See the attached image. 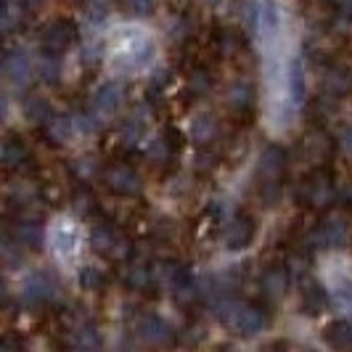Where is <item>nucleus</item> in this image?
I'll return each mask as SVG.
<instances>
[{"label":"nucleus","instance_id":"obj_1","mask_svg":"<svg viewBox=\"0 0 352 352\" xmlns=\"http://www.w3.org/2000/svg\"><path fill=\"white\" fill-rule=\"evenodd\" d=\"M223 320L228 326H233L236 331H241V334H257V331H263L265 323H267L263 310L249 305V302H230V305H226Z\"/></svg>","mask_w":352,"mask_h":352},{"label":"nucleus","instance_id":"obj_2","mask_svg":"<svg viewBox=\"0 0 352 352\" xmlns=\"http://www.w3.org/2000/svg\"><path fill=\"white\" fill-rule=\"evenodd\" d=\"M334 186L326 175H313L302 183L300 199L307 204V207H316V210H326L334 204Z\"/></svg>","mask_w":352,"mask_h":352},{"label":"nucleus","instance_id":"obj_3","mask_svg":"<svg viewBox=\"0 0 352 352\" xmlns=\"http://www.w3.org/2000/svg\"><path fill=\"white\" fill-rule=\"evenodd\" d=\"M74 37H77V32H74V27H72L69 21H53L51 27L43 32L40 45H43V51L48 53V56H56V53L69 51Z\"/></svg>","mask_w":352,"mask_h":352},{"label":"nucleus","instance_id":"obj_4","mask_svg":"<svg viewBox=\"0 0 352 352\" xmlns=\"http://www.w3.org/2000/svg\"><path fill=\"white\" fill-rule=\"evenodd\" d=\"M106 186L120 196H135L141 191V177L135 175L130 167L117 164V167H109L106 170Z\"/></svg>","mask_w":352,"mask_h":352},{"label":"nucleus","instance_id":"obj_5","mask_svg":"<svg viewBox=\"0 0 352 352\" xmlns=\"http://www.w3.org/2000/svg\"><path fill=\"white\" fill-rule=\"evenodd\" d=\"M260 177L263 183H278L286 170V154H283L281 146H267L260 157Z\"/></svg>","mask_w":352,"mask_h":352},{"label":"nucleus","instance_id":"obj_6","mask_svg":"<svg viewBox=\"0 0 352 352\" xmlns=\"http://www.w3.org/2000/svg\"><path fill=\"white\" fill-rule=\"evenodd\" d=\"M93 249L106 257H120L124 254V241L117 230H111L109 226H98L93 230Z\"/></svg>","mask_w":352,"mask_h":352},{"label":"nucleus","instance_id":"obj_7","mask_svg":"<svg viewBox=\"0 0 352 352\" xmlns=\"http://www.w3.org/2000/svg\"><path fill=\"white\" fill-rule=\"evenodd\" d=\"M320 241L326 247L339 249L350 241V226L344 217H329L323 226H320Z\"/></svg>","mask_w":352,"mask_h":352},{"label":"nucleus","instance_id":"obj_8","mask_svg":"<svg viewBox=\"0 0 352 352\" xmlns=\"http://www.w3.org/2000/svg\"><path fill=\"white\" fill-rule=\"evenodd\" d=\"M138 336L148 344H167L173 339V329L162 320V318H143L138 326Z\"/></svg>","mask_w":352,"mask_h":352},{"label":"nucleus","instance_id":"obj_9","mask_svg":"<svg viewBox=\"0 0 352 352\" xmlns=\"http://www.w3.org/2000/svg\"><path fill=\"white\" fill-rule=\"evenodd\" d=\"M252 236H254V223L249 220L247 214H239V217L230 223L226 244H228V249H244L249 241H252Z\"/></svg>","mask_w":352,"mask_h":352},{"label":"nucleus","instance_id":"obj_10","mask_svg":"<svg viewBox=\"0 0 352 352\" xmlns=\"http://www.w3.org/2000/svg\"><path fill=\"white\" fill-rule=\"evenodd\" d=\"M302 307H305L307 313H313V316L326 307V292H323L320 283H307V286L302 289Z\"/></svg>","mask_w":352,"mask_h":352},{"label":"nucleus","instance_id":"obj_11","mask_svg":"<svg viewBox=\"0 0 352 352\" xmlns=\"http://www.w3.org/2000/svg\"><path fill=\"white\" fill-rule=\"evenodd\" d=\"M326 90H329L331 96H336V98L347 96V93L352 90V77H350V72H344V69L329 72V77H326Z\"/></svg>","mask_w":352,"mask_h":352},{"label":"nucleus","instance_id":"obj_12","mask_svg":"<svg viewBox=\"0 0 352 352\" xmlns=\"http://www.w3.org/2000/svg\"><path fill=\"white\" fill-rule=\"evenodd\" d=\"M326 339H329V344L336 347V350H350L352 347V326H347V323H334V326H329Z\"/></svg>","mask_w":352,"mask_h":352},{"label":"nucleus","instance_id":"obj_13","mask_svg":"<svg viewBox=\"0 0 352 352\" xmlns=\"http://www.w3.org/2000/svg\"><path fill=\"white\" fill-rule=\"evenodd\" d=\"M170 292H173V297H175L180 305H191V302H196V297H199L194 281H191L186 273H183V276H180L173 286H170Z\"/></svg>","mask_w":352,"mask_h":352},{"label":"nucleus","instance_id":"obj_14","mask_svg":"<svg viewBox=\"0 0 352 352\" xmlns=\"http://www.w3.org/2000/svg\"><path fill=\"white\" fill-rule=\"evenodd\" d=\"M27 159V148H24V143L21 141H6L3 146V162H6V167L8 170H14V167H21V162Z\"/></svg>","mask_w":352,"mask_h":352},{"label":"nucleus","instance_id":"obj_15","mask_svg":"<svg viewBox=\"0 0 352 352\" xmlns=\"http://www.w3.org/2000/svg\"><path fill=\"white\" fill-rule=\"evenodd\" d=\"M263 289L265 294H270V297H281L283 292H286V273L283 270H267L263 278Z\"/></svg>","mask_w":352,"mask_h":352},{"label":"nucleus","instance_id":"obj_16","mask_svg":"<svg viewBox=\"0 0 352 352\" xmlns=\"http://www.w3.org/2000/svg\"><path fill=\"white\" fill-rule=\"evenodd\" d=\"M230 106L236 111H249L254 106V90L249 85H239V88L230 90Z\"/></svg>","mask_w":352,"mask_h":352},{"label":"nucleus","instance_id":"obj_17","mask_svg":"<svg viewBox=\"0 0 352 352\" xmlns=\"http://www.w3.org/2000/svg\"><path fill=\"white\" fill-rule=\"evenodd\" d=\"M194 138L199 143H210L212 138H214V120L212 117H199L194 122Z\"/></svg>","mask_w":352,"mask_h":352},{"label":"nucleus","instance_id":"obj_18","mask_svg":"<svg viewBox=\"0 0 352 352\" xmlns=\"http://www.w3.org/2000/svg\"><path fill=\"white\" fill-rule=\"evenodd\" d=\"M127 283H130L133 289H146V286H148V270L141 267V265H133V267L127 270Z\"/></svg>","mask_w":352,"mask_h":352},{"label":"nucleus","instance_id":"obj_19","mask_svg":"<svg viewBox=\"0 0 352 352\" xmlns=\"http://www.w3.org/2000/svg\"><path fill=\"white\" fill-rule=\"evenodd\" d=\"M124 6L133 16H148L154 11V0H124Z\"/></svg>","mask_w":352,"mask_h":352},{"label":"nucleus","instance_id":"obj_20","mask_svg":"<svg viewBox=\"0 0 352 352\" xmlns=\"http://www.w3.org/2000/svg\"><path fill=\"white\" fill-rule=\"evenodd\" d=\"M117 104H120V98H117V88H114V85H109V88H104L98 93V106H101L104 111H111Z\"/></svg>","mask_w":352,"mask_h":352},{"label":"nucleus","instance_id":"obj_21","mask_svg":"<svg viewBox=\"0 0 352 352\" xmlns=\"http://www.w3.org/2000/svg\"><path fill=\"white\" fill-rule=\"evenodd\" d=\"M40 3H43V0H19V11L27 14V16H32L37 8H40Z\"/></svg>","mask_w":352,"mask_h":352},{"label":"nucleus","instance_id":"obj_22","mask_svg":"<svg viewBox=\"0 0 352 352\" xmlns=\"http://www.w3.org/2000/svg\"><path fill=\"white\" fill-rule=\"evenodd\" d=\"M80 281L85 283V286H90V289H93V286L98 283V273H96L93 267H85V270H82V276H80Z\"/></svg>","mask_w":352,"mask_h":352},{"label":"nucleus","instance_id":"obj_23","mask_svg":"<svg viewBox=\"0 0 352 352\" xmlns=\"http://www.w3.org/2000/svg\"><path fill=\"white\" fill-rule=\"evenodd\" d=\"M344 146L352 151V130H347V135H344Z\"/></svg>","mask_w":352,"mask_h":352},{"label":"nucleus","instance_id":"obj_24","mask_svg":"<svg viewBox=\"0 0 352 352\" xmlns=\"http://www.w3.org/2000/svg\"><path fill=\"white\" fill-rule=\"evenodd\" d=\"M344 201H347V204H350V207H352V186H350V188H347V194H344Z\"/></svg>","mask_w":352,"mask_h":352}]
</instances>
